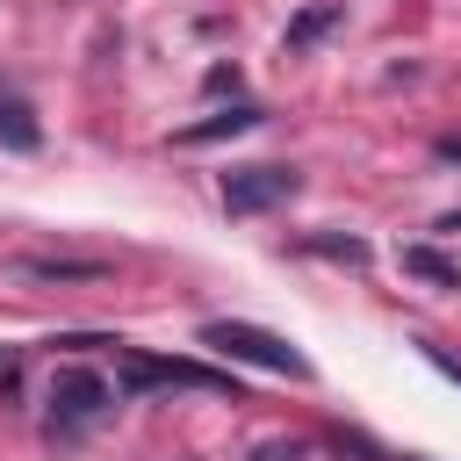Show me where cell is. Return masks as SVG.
<instances>
[{"mask_svg": "<svg viewBox=\"0 0 461 461\" xmlns=\"http://www.w3.org/2000/svg\"><path fill=\"white\" fill-rule=\"evenodd\" d=\"M202 346H209V353H223V360H245V367H267V375L310 382V360H303L281 331H267V324H245V317H209V324H202Z\"/></svg>", "mask_w": 461, "mask_h": 461, "instance_id": "6da1fadb", "label": "cell"}, {"mask_svg": "<svg viewBox=\"0 0 461 461\" xmlns=\"http://www.w3.org/2000/svg\"><path fill=\"white\" fill-rule=\"evenodd\" d=\"M122 389L101 375V367H58L50 375V425H94V418H108V403H115Z\"/></svg>", "mask_w": 461, "mask_h": 461, "instance_id": "7a4b0ae2", "label": "cell"}, {"mask_svg": "<svg viewBox=\"0 0 461 461\" xmlns=\"http://www.w3.org/2000/svg\"><path fill=\"white\" fill-rule=\"evenodd\" d=\"M115 389H209V396H230V375H216V367H202V360H158V353H130Z\"/></svg>", "mask_w": 461, "mask_h": 461, "instance_id": "3957f363", "label": "cell"}, {"mask_svg": "<svg viewBox=\"0 0 461 461\" xmlns=\"http://www.w3.org/2000/svg\"><path fill=\"white\" fill-rule=\"evenodd\" d=\"M295 187H303L295 166H230V173H223V209H230V216H259V209L288 202Z\"/></svg>", "mask_w": 461, "mask_h": 461, "instance_id": "277c9868", "label": "cell"}, {"mask_svg": "<svg viewBox=\"0 0 461 461\" xmlns=\"http://www.w3.org/2000/svg\"><path fill=\"white\" fill-rule=\"evenodd\" d=\"M0 144H7V151H36V144H43L36 108H29L22 94H7V86H0Z\"/></svg>", "mask_w": 461, "mask_h": 461, "instance_id": "5b68a950", "label": "cell"}, {"mask_svg": "<svg viewBox=\"0 0 461 461\" xmlns=\"http://www.w3.org/2000/svg\"><path fill=\"white\" fill-rule=\"evenodd\" d=\"M252 122H259V108H252V101H238V108H216V115L187 122V130H180V144H216V137H245Z\"/></svg>", "mask_w": 461, "mask_h": 461, "instance_id": "8992f818", "label": "cell"}, {"mask_svg": "<svg viewBox=\"0 0 461 461\" xmlns=\"http://www.w3.org/2000/svg\"><path fill=\"white\" fill-rule=\"evenodd\" d=\"M403 274H418V281H432V288H461V267H454L447 252H432V245H403Z\"/></svg>", "mask_w": 461, "mask_h": 461, "instance_id": "52a82bcc", "label": "cell"}, {"mask_svg": "<svg viewBox=\"0 0 461 461\" xmlns=\"http://www.w3.org/2000/svg\"><path fill=\"white\" fill-rule=\"evenodd\" d=\"M310 252H324V259H346V267H367V245H360V238H310Z\"/></svg>", "mask_w": 461, "mask_h": 461, "instance_id": "ba28073f", "label": "cell"}, {"mask_svg": "<svg viewBox=\"0 0 461 461\" xmlns=\"http://www.w3.org/2000/svg\"><path fill=\"white\" fill-rule=\"evenodd\" d=\"M324 29H331V7H310V14L288 29V50H295V43H310V36H324Z\"/></svg>", "mask_w": 461, "mask_h": 461, "instance_id": "9c48e42d", "label": "cell"}, {"mask_svg": "<svg viewBox=\"0 0 461 461\" xmlns=\"http://www.w3.org/2000/svg\"><path fill=\"white\" fill-rule=\"evenodd\" d=\"M425 360H432L447 382H461V353H447V346H425Z\"/></svg>", "mask_w": 461, "mask_h": 461, "instance_id": "30bf717a", "label": "cell"}, {"mask_svg": "<svg viewBox=\"0 0 461 461\" xmlns=\"http://www.w3.org/2000/svg\"><path fill=\"white\" fill-rule=\"evenodd\" d=\"M252 461H303V447H295V439H267Z\"/></svg>", "mask_w": 461, "mask_h": 461, "instance_id": "8fae6325", "label": "cell"}, {"mask_svg": "<svg viewBox=\"0 0 461 461\" xmlns=\"http://www.w3.org/2000/svg\"><path fill=\"white\" fill-rule=\"evenodd\" d=\"M439 230H461V216H447V223H439Z\"/></svg>", "mask_w": 461, "mask_h": 461, "instance_id": "7c38bea8", "label": "cell"}]
</instances>
